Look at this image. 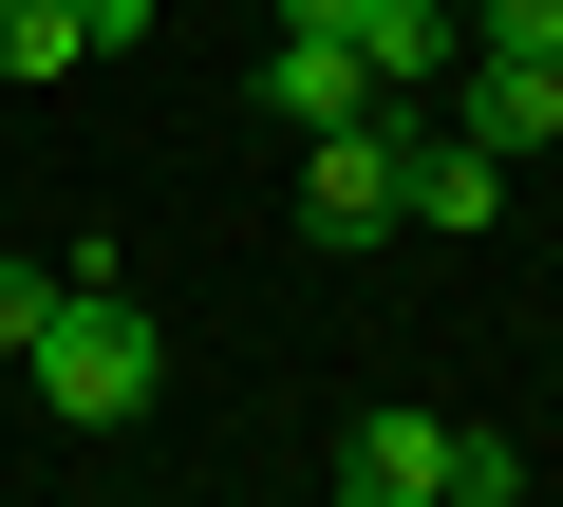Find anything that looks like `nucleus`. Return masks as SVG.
I'll return each mask as SVG.
<instances>
[{
  "label": "nucleus",
  "instance_id": "1",
  "mask_svg": "<svg viewBox=\"0 0 563 507\" xmlns=\"http://www.w3.org/2000/svg\"><path fill=\"white\" fill-rule=\"evenodd\" d=\"M20 376H38V414H57V432H132V414L169 395V339H151V301L57 283V320L20 339Z\"/></svg>",
  "mask_w": 563,
  "mask_h": 507
},
{
  "label": "nucleus",
  "instance_id": "12",
  "mask_svg": "<svg viewBox=\"0 0 563 507\" xmlns=\"http://www.w3.org/2000/svg\"><path fill=\"white\" fill-rule=\"evenodd\" d=\"M563 38V0H488V57H544Z\"/></svg>",
  "mask_w": 563,
  "mask_h": 507
},
{
  "label": "nucleus",
  "instance_id": "10",
  "mask_svg": "<svg viewBox=\"0 0 563 507\" xmlns=\"http://www.w3.org/2000/svg\"><path fill=\"white\" fill-rule=\"evenodd\" d=\"M38 320H57V264H20V244H0V357H20Z\"/></svg>",
  "mask_w": 563,
  "mask_h": 507
},
{
  "label": "nucleus",
  "instance_id": "2",
  "mask_svg": "<svg viewBox=\"0 0 563 507\" xmlns=\"http://www.w3.org/2000/svg\"><path fill=\"white\" fill-rule=\"evenodd\" d=\"M263 113H282V132H357V113H395V95H376V57H357L339 20H282V38H263Z\"/></svg>",
  "mask_w": 563,
  "mask_h": 507
},
{
  "label": "nucleus",
  "instance_id": "13",
  "mask_svg": "<svg viewBox=\"0 0 563 507\" xmlns=\"http://www.w3.org/2000/svg\"><path fill=\"white\" fill-rule=\"evenodd\" d=\"M282 20H357V0H282Z\"/></svg>",
  "mask_w": 563,
  "mask_h": 507
},
{
  "label": "nucleus",
  "instance_id": "8",
  "mask_svg": "<svg viewBox=\"0 0 563 507\" xmlns=\"http://www.w3.org/2000/svg\"><path fill=\"white\" fill-rule=\"evenodd\" d=\"M95 38H76V0H0V95H57Z\"/></svg>",
  "mask_w": 563,
  "mask_h": 507
},
{
  "label": "nucleus",
  "instance_id": "5",
  "mask_svg": "<svg viewBox=\"0 0 563 507\" xmlns=\"http://www.w3.org/2000/svg\"><path fill=\"white\" fill-rule=\"evenodd\" d=\"M507 207V151H470V132H395V225H432V244H470Z\"/></svg>",
  "mask_w": 563,
  "mask_h": 507
},
{
  "label": "nucleus",
  "instance_id": "14",
  "mask_svg": "<svg viewBox=\"0 0 563 507\" xmlns=\"http://www.w3.org/2000/svg\"><path fill=\"white\" fill-rule=\"evenodd\" d=\"M544 57H563V38H544Z\"/></svg>",
  "mask_w": 563,
  "mask_h": 507
},
{
  "label": "nucleus",
  "instance_id": "7",
  "mask_svg": "<svg viewBox=\"0 0 563 507\" xmlns=\"http://www.w3.org/2000/svg\"><path fill=\"white\" fill-rule=\"evenodd\" d=\"M339 38L376 57V95H432V76H451V0H357Z\"/></svg>",
  "mask_w": 563,
  "mask_h": 507
},
{
  "label": "nucleus",
  "instance_id": "4",
  "mask_svg": "<svg viewBox=\"0 0 563 507\" xmlns=\"http://www.w3.org/2000/svg\"><path fill=\"white\" fill-rule=\"evenodd\" d=\"M451 451H470V414H413V395H395V414L339 432V488H357V507H451Z\"/></svg>",
  "mask_w": 563,
  "mask_h": 507
},
{
  "label": "nucleus",
  "instance_id": "11",
  "mask_svg": "<svg viewBox=\"0 0 563 507\" xmlns=\"http://www.w3.org/2000/svg\"><path fill=\"white\" fill-rule=\"evenodd\" d=\"M151 20H169V0H76V38H95V57H132Z\"/></svg>",
  "mask_w": 563,
  "mask_h": 507
},
{
  "label": "nucleus",
  "instance_id": "3",
  "mask_svg": "<svg viewBox=\"0 0 563 507\" xmlns=\"http://www.w3.org/2000/svg\"><path fill=\"white\" fill-rule=\"evenodd\" d=\"M376 225H395V113L301 132V244H376Z\"/></svg>",
  "mask_w": 563,
  "mask_h": 507
},
{
  "label": "nucleus",
  "instance_id": "6",
  "mask_svg": "<svg viewBox=\"0 0 563 507\" xmlns=\"http://www.w3.org/2000/svg\"><path fill=\"white\" fill-rule=\"evenodd\" d=\"M451 132L470 151H563V57H470L451 76Z\"/></svg>",
  "mask_w": 563,
  "mask_h": 507
},
{
  "label": "nucleus",
  "instance_id": "9",
  "mask_svg": "<svg viewBox=\"0 0 563 507\" xmlns=\"http://www.w3.org/2000/svg\"><path fill=\"white\" fill-rule=\"evenodd\" d=\"M451 507H526V451H507L488 414H470V451H451Z\"/></svg>",
  "mask_w": 563,
  "mask_h": 507
}]
</instances>
